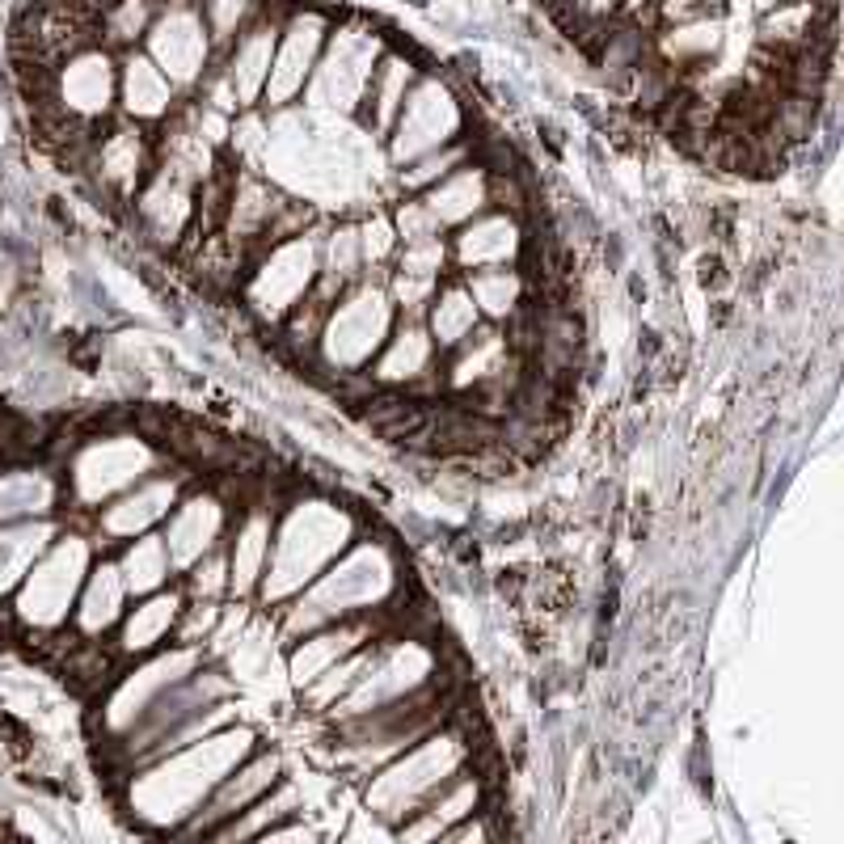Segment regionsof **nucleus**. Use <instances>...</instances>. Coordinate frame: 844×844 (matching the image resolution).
<instances>
[{
    "label": "nucleus",
    "instance_id": "f257e3e1",
    "mask_svg": "<svg viewBox=\"0 0 844 844\" xmlns=\"http://www.w3.org/2000/svg\"><path fill=\"white\" fill-rule=\"evenodd\" d=\"M351 541H355V520L342 507L321 503V498L292 503L275 528L271 562H266L258 596L266 604H283L300 596L338 553H347Z\"/></svg>",
    "mask_w": 844,
    "mask_h": 844
},
{
    "label": "nucleus",
    "instance_id": "f03ea898",
    "mask_svg": "<svg viewBox=\"0 0 844 844\" xmlns=\"http://www.w3.org/2000/svg\"><path fill=\"white\" fill-rule=\"evenodd\" d=\"M389 591H393V566L385 558V549L355 545L351 553H338V558L300 591L296 604L287 608V617H283V633L287 638H300V633L321 629V625L368 617L372 604L389 600Z\"/></svg>",
    "mask_w": 844,
    "mask_h": 844
},
{
    "label": "nucleus",
    "instance_id": "7ed1b4c3",
    "mask_svg": "<svg viewBox=\"0 0 844 844\" xmlns=\"http://www.w3.org/2000/svg\"><path fill=\"white\" fill-rule=\"evenodd\" d=\"M465 764H469L465 735L439 726V731L410 743L406 752H397L389 764H380L372 785H368V807H372L376 819H385L389 828H397L401 819L414 815L422 802H427L452 773L465 769Z\"/></svg>",
    "mask_w": 844,
    "mask_h": 844
},
{
    "label": "nucleus",
    "instance_id": "20e7f679",
    "mask_svg": "<svg viewBox=\"0 0 844 844\" xmlns=\"http://www.w3.org/2000/svg\"><path fill=\"white\" fill-rule=\"evenodd\" d=\"M393 300L385 287L359 283L338 296V304L325 317V330L317 342V359L325 372H363L380 355L385 338L393 334Z\"/></svg>",
    "mask_w": 844,
    "mask_h": 844
},
{
    "label": "nucleus",
    "instance_id": "39448f33",
    "mask_svg": "<svg viewBox=\"0 0 844 844\" xmlns=\"http://www.w3.org/2000/svg\"><path fill=\"white\" fill-rule=\"evenodd\" d=\"M321 271V241L317 237H287L258 254L254 275L245 283V300L262 321H283L296 304L313 292Z\"/></svg>",
    "mask_w": 844,
    "mask_h": 844
},
{
    "label": "nucleus",
    "instance_id": "423d86ee",
    "mask_svg": "<svg viewBox=\"0 0 844 844\" xmlns=\"http://www.w3.org/2000/svg\"><path fill=\"white\" fill-rule=\"evenodd\" d=\"M431 676H435V659H431V650L422 642H393L385 650L372 646V659H368V667H363L359 684L330 709V714L338 722L372 714V709L406 697V693H414V688H422V684H431Z\"/></svg>",
    "mask_w": 844,
    "mask_h": 844
},
{
    "label": "nucleus",
    "instance_id": "0eeeda50",
    "mask_svg": "<svg viewBox=\"0 0 844 844\" xmlns=\"http://www.w3.org/2000/svg\"><path fill=\"white\" fill-rule=\"evenodd\" d=\"M144 51L174 85H195L203 76L211 34L199 13V0H161L157 17L144 34Z\"/></svg>",
    "mask_w": 844,
    "mask_h": 844
},
{
    "label": "nucleus",
    "instance_id": "6e6552de",
    "mask_svg": "<svg viewBox=\"0 0 844 844\" xmlns=\"http://www.w3.org/2000/svg\"><path fill=\"white\" fill-rule=\"evenodd\" d=\"M456 131H460L456 98L448 93V85H439L435 76H427V81H418L410 89V98H406V106H401L397 123L389 131L393 136V161L406 165V161L422 157V152L444 148V144L456 140Z\"/></svg>",
    "mask_w": 844,
    "mask_h": 844
},
{
    "label": "nucleus",
    "instance_id": "1a4fd4ad",
    "mask_svg": "<svg viewBox=\"0 0 844 844\" xmlns=\"http://www.w3.org/2000/svg\"><path fill=\"white\" fill-rule=\"evenodd\" d=\"M283 773V760L275 752H249L237 769H228L220 781H216V790H211L203 802H199V811L190 815L186 823V832L190 836H211L220 828V823H228L233 815H241L249 802L262 798L271 785L279 781Z\"/></svg>",
    "mask_w": 844,
    "mask_h": 844
},
{
    "label": "nucleus",
    "instance_id": "9d476101",
    "mask_svg": "<svg viewBox=\"0 0 844 844\" xmlns=\"http://www.w3.org/2000/svg\"><path fill=\"white\" fill-rule=\"evenodd\" d=\"M435 338L427 334L422 317H406L393 325V334L380 347V359L372 368V385L380 389H406V393H427L435 385H444V376L435 372Z\"/></svg>",
    "mask_w": 844,
    "mask_h": 844
},
{
    "label": "nucleus",
    "instance_id": "9b49d317",
    "mask_svg": "<svg viewBox=\"0 0 844 844\" xmlns=\"http://www.w3.org/2000/svg\"><path fill=\"white\" fill-rule=\"evenodd\" d=\"M325 47V17L321 13H292V22L279 30V47L266 76L262 102L266 106H287L304 89V81L317 68V55Z\"/></svg>",
    "mask_w": 844,
    "mask_h": 844
},
{
    "label": "nucleus",
    "instance_id": "f8f14e48",
    "mask_svg": "<svg viewBox=\"0 0 844 844\" xmlns=\"http://www.w3.org/2000/svg\"><path fill=\"white\" fill-rule=\"evenodd\" d=\"M228 532V507L216 490H195L174 503L169 511V528H165V545L174 570H190L199 558H207L211 549L224 545Z\"/></svg>",
    "mask_w": 844,
    "mask_h": 844
},
{
    "label": "nucleus",
    "instance_id": "ddd939ff",
    "mask_svg": "<svg viewBox=\"0 0 844 844\" xmlns=\"http://www.w3.org/2000/svg\"><path fill=\"white\" fill-rule=\"evenodd\" d=\"M380 60V47L372 34H355V30H342L338 38H330V55L313 68L317 72V85H313V98L317 102H330L342 110H355L363 89H368V76L372 64Z\"/></svg>",
    "mask_w": 844,
    "mask_h": 844
},
{
    "label": "nucleus",
    "instance_id": "4468645a",
    "mask_svg": "<svg viewBox=\"0 0 844 844\" xmlns=\"http://www.w3.org/2000/svg\"><path fill=\"white\" fill-rule=\"evenodd\" d=\"M119 102H123V119L131 123H161L174 114L178 106V85L157 68L148 51L131 47L119 51Z\"/></svg>",
    "mask_w": 844,
    "mask_h": 844
},
{
    "label": "nucleus",
    "instance_id": "2eb2a0df",
    "mask_svg": "<svg viewBox=\"0 0 844 844\" xmlns=\"http://www.w3.org/2000/svg\"><path fill=\"white\" fill-rule=\"evenodd\" d=\"M524 249V228L507 211H482L469 224L456 228L452 237V262L460 271H482V266H515Z\"/></svg>",
    "mask_w": 844,
    "mask_h": 844
},
{
    "label": "nucleus",
    "instance_id": "dca6fc26",
    "mask_svg": "<svg viewBox=\"0 0 844 844\" xmlns=\"http://www.w3.org/2000/svg\"><path fill=\"white\" fill-rule=\"evenodd\" d=\"M372 638V621H334V625H321V629H309L300 633L292 655H287V671H292V684L296 688H309L317 676H325L338 659L355 655L359 646H368Z\"/></svg>",
    "mask_w": 844,
    "mask_h": 844
},
{
    "label": "nucleus",
    "instance_id": "f3484780",
    "mask_svg": "<svg viewBox=\"0 0 844 844\" xmlns=\"http://www.w3.org/2000/svg\"><path fill=\"white\" fill-rule=\"evenodd\" d=\"M477 807H482V781H477V773H469V764H465V769L452 773L414 815L401 819L393 832L401 840H439V836L452 828V823L473 815Z\"/></svg>",
    "mask_w": 844,
    "mask_h": 844
},
{
    "label": "nucleus",
    "instance_id": "a211bd4d",
    "mask_svg": "<svg viewBox=\"0 0 844 844\" xmlns=\"http://www.w3.org/2000/svg\"><path fill=\"white\" fill-rule=\"evenodd\" d=\"M279 30L283 22H275L271 9H258L254 22L237 34V47L228 55V85L237 93V106H254L262 98L275 47H279Z\"/></svg>",
    "mask_w": 844,
    "mask_h": 844
},
{
    "label": "nucleus",
    "instance_id": "6ab92c4d",
    "mask_svg": "<svg viewBox=\"0 0 844 844\" xmlns=\"http://www.w3.org/2000/svg\"><path fill=\"white\" fill-rule=\"evenodd\" d=\"M271 541H275V515L271 507H249L245 520L233 528V541H228V591L233 596H254L262 587L266 562H271Z\"/></svg>",
    "mask_w": 844,
    "mask_h": 844
},
{
    "label": "nucleus",
    "instance_id": "aec40b11",
    "mask_svg": "<svg viewBox=\"0 0 844 844\" xmlns=\"http://www.w3.org/2000/svg\"><path fill=\"white\" fill-rule=\"evenodd\" d=\"M418 199L427 203V211L448 233V228H460V224H469L473 216L490 211V169H486V161H465L460 169H452L444 182L422 190Z\"/></svg>",
    "mask_w": 844,
    "mask_h": 844
},
{
    "label": "nucleus",
    "instance_id": "412c9836",
    "mask_svg": "<svg viewBox=\"0 0 844 844\" xmlns=\"http://www.w3.org/2000/svg\"><path fill=\"white\" fill-rule=\"evenodd\" d=\"M511 347H507V330L494 321H482L477 330L460 342V347L448 351V376L444 385L452 393H469L477 385H490V380L507 368Z\"/></svg>",
    "mask_w": 844,
    "mask_h": 844
},
{
    "label": "nucleus",
    "instance_id": "4be33fe9",
    "mask_svg": "<svg viewBox=\"0 0 844 844\" xmlns=\"http://www.w3.org/2000/svg\"><path fill=\"white\" fill-rule=\"evenodd\" d=\"M410 89H414V64L401 60V55H385L380 68H372L368 89H363V98L355 106L363 127L376 131V136H389L401 106H406V98H410Z\"/></svg>",
    "mask_w": 844,
    "mask_h": 844
},
{
    "label": "nucleus",
    "instance_id": "5701e85b",
    "mask_svg": "<svg viewBox=\"0 0 844 844\" xmlns=\"http://www.w3.org/2000/svg\"><path fill=\"white\" fill-rule=\"evenodd\" d=\"M81 566H85V545L76 541V536H68V545L55 549L51 558H47V566L30 579L26 600L34 596V600H38V608H43V612L34 617V625H38V629H47V625H55V621L64 617V608L72 604V591L81 587V574H76Z\"/></svg>",
    "mask_w": 844,
    "mask_h": 844
},
{
    "label": "nucleus",
    "instance_id": "b1692460",
    "mask_svg": "<svg viewBox=\"0 0 844 844\" xmlns=\"http://www.w3.org/2000/svg\"><path fill=\"white\" fill-rule=\"evenodd\" d=\"M422 325H427V334L435 338V351L448 355L452 347H460L477 325H482V313H477V304L469 296L465 279H448L435 287V296L427 304V313H422Z\"/></svg>",
    "mask_w": 844,
    "mask_h": 844
},
{
    "label": "nucleus",
    "instance_id": "393cba45",
    "mask_svg": "<svg viewBox=\"0 0 844 844\" xmlns=\"http://www.w3.org/2000/svg\"><path fill=\"white\" fill-rule=\"evenodd\" d=\"M182 617V596L178 591H152L144 596V604L123 617V633H119V655H152L169 633L178 629Z\"/></svg>",
    "mask_w": 844,
    "mask_h": 844
},
{
    "label": "nucleus",
    "instance_id": "a878e982",
    "mask_svg": "<svg viewBox=\"0 0 844 844\" xmlns=\"http://www.w3.org/2000/svg\"><path fill=\"white\" fill-rule=\"evenodd\" d=\"M178 498H182L178 482H169V477H152V482H144L136 494H127L123 503H114L106 511L102 528L110 536H144L152 524L169 520V511H174Z\"/></svg>",
    "mask_w": 844,
    "mask_h": 844
},
{
    "label": "nucleus",
    "instance_id": "bb28decb",
    "mask_svg": "<svg viewBox=\"0 0 844 844\" xmlns=\"http://www.w3.org/2000/svg\"><path fill=\"white\" fill-rule=\"evenodd\" d=\"M465 287H469L482 321H494V325L511 321L520 313V304L528 300V279L515 271V266H482V271H469Z\"/></svg>",
    "mask_w": 844,
    "mask_h": 844
},
{
    "label": "nucleus",
    "instance_id": "cd10ccee",
    "mask_svg": "<svg viewBox=\"0 0 844 844\" xmlns=\"http://www.w3.org/2000/svg\"><path fill=\"white\" fill-rule=\"evenodd\" d=\"M659 38L650 43V51L659 55L667 68H693V64H709V55L722 47V17H701V22H684V26H663L655 30Z\"/></svg>",
    "mask_w": 844,
    "mask_h": 844
},
{
    "label": "nucleus",
    "instance_id": "c85d7f7f",
    "mask_svg": "<svg viewBox=\"0 0 844 844\" xmlns=\"http://www.w3.org/2000/svg\"><path fill=\"white\" fill-rule=\"evenodd\" d=\"M123 600H127V583H123V570L114 562H102L93 570V579L85 587V600L81 612H76V629L81 633H106L123 621Z\"/></svg>",
    "mask_w": 844,
    "mask_h": 844
},
{
    "label": "nucleus",
    "instance_id": "c756f323",
    "mask_svg": "<svg viewBox=\"0 0 844 844\" xmlns=\"http://www.w3.org/2000/svg\"><path fill=\"white\" fill-rule=\"evenodd\" d=\"M123 583L131 596H152V591H161L169 583V574H174V558H169V545L165 536L157 532H144L136 536L127 549H123Z\"/></svg>",
    "mask_w": 844,
    "mask_h": 844
},
{
    "label": "nucleus",
    "instance_id": "7c9ffc66",
    "mask_svg": "<svg viewBox=\"0 0 844 844\" xmlns=\"http://www.w3.org/2000/svg\"><path fill=\"white\" fill-rule=\"evenodd\" d=\"M287 815H296V790L287 781H275L271 790L249 802L241 815L220 823V828L211 832V840H262V832L275 828V823L287 819Z\"/></svg>",
    "mask_w": 844,
    "mask_h": 844
},
{
    "label": "nucleus",
    "instance_id": "2f4dec72",
    "mask_svg": "<svg viewBox=\"0 0 844 844\" xmlns=\"http://www.w3.org/2000/svg\"><path fill=\"white\" fill-rule=\"evenodd\" d=\"M465 161H473V148L465 140H452L444 148L422 152V157L401 165V190H406V195H422V190H431L435 182H444L452 169H460Z\"/></svg>",
    "mask_w": 844,
    "mask_h": 844
},
{
    "label": "nucleus",
    "instance_id": "473e14b6",
    "mask_svg": "<svg viewBox=\"0 0 844 844\" xmlns=\"http://www.w3.org/2000/svg\"><path fill=\"white\" fill-rule=\"evenodd\" d=\"M321 275L338 283H355L363 275V249H359V224H338L330 237L321 241Z\"/></svg>",
    "mask_w": 844,
    "mask_h": 844
},
{
    "label": "nucleus",
    "instance_id": "72a5a7b5",
    "mask_svg": "<svg viewBox=\"0 0 844 844\" xmlns=\"http://www.w3.org/2000/svg\"><path fill=\"white\" fill-rule=\"evenodd\" d=\"M199 13L207 22L211 47H233L237 34L258 17V0H199Z\"/></svg>",
    "mask_w": 844,
    "mask_h": 844
},
{
    "label": "nucleus",
    "instance_id": "f704fd0d",
    "mask_svg": "<svg viewBox=\"0 0 844 844\" xmlns=\"http://www.w3.org/2000/svg\"><path fill=\"white\" fill-rule=\"evenodd\" d=\"M448 266V245L444 237L418 241V245H397V266L393 271L401 275H418V279H439Z\"/></svg>",
    "mask_w": 844,
    "mask_h": 844
},
{
    "label": "nucleus",
    "instance_id": "c9c22d12",
    "mask_svg": "<svg viewBox=\"0 0 844 844\" xmlns=\"http://www.w3.org/2000/svg\"><path fill=\"white\" fill-rule=\"evenodd\" d=\"M393 233H397V245H418V241H431V237H444V228H439V220L427 211V203H422L418 195L406 199L397 211H393Z\"/></svg>",
    "mask_w": 844,
    "mask_h": 844
},
{
    "label": "nucleus",
    "instance_id": "e433bc0d",
    "mask_svg": "<svg viewBox=\"0 0 844 844\" xmlns=\"http://www.w3.org/2000/svg\"><path fill=\"white\" fill-rule=\"evenodd\" d=\"M186 587H190V596H195V600H220L224 596V591H228V553H224V545L211 549L207 558H199L195 566L186 570Z\"/></svg>",
    "mask_w": 844,
    "mask_h": 844
},
{
    "label": "nucleus",
    "instance_id": "4c0bfd02",
    "mask_svg": "<svg viewBox=\"0 0 844 844\" xmlns=\"http://www.w3.org/2000/svg\"><path fill=\"white\" fill-rule=\"evenodd\" d=\"M359 249H363V271L385 266L397 254V233L389 216H372L368 224H359Z\"/></svg>",
    "mask_w": 844,
    "mask_h": 844
},
{
    "label": "nucleus",
    "instance_id": "58836bf2",
    "mask_svg": "<svg viewBox=\"0 0 844 844\" xmlns=\"http://www.w3.org/2000/svg\"><path fill=\"white\" fill-rule=\"evenodd\" d=\"M655 9H659V30H663V26L701 22V17H722V0H655Z\"/></svg>",
    "mask_w": 844,
    "mask_h": 844
},
{
    "label": "nucleus",
    "instance_id": "ea45409f",
    "mask_svg": "<svg viewBox=\"0 0 844 844\" xmlns=\"http://www.w3.org/2000/svg\"><path fill=\"white\" fill-rule=\"evenodd\" d=\"M494 823H490V815L486 811H473V815H465L460 823H452V828L439 836L444 844H473V840H494Z\"/></svg>",
    "mask_w": 844,
    "mask_h": 844
},
{
    "label": "nucleus",
    "instance_id": "a19ab883",
    "mask_svg": "<svg viewBox=\"0 0 844 844\" xmlns=\"http://www.w3.org/2000/svg\"><path fill=\"white\" fill-rule=\"evenodd\" d=\"M313 836H317V832L309 828V823H292V815L279 819L275 828H266V832H262V840H266V844H279V840H313Z\"/></svg>",
    "mask_w": 844,
    "mask_h": 844
},
{
    "label": "nucleus",
    "instance_id": "79ce46f5",
    "mask_svg": "<svg viewBox=\"0 0 844 844\" xmlns=\"http://www.w3.org/2000/svg\"><path fill=\"white\" fill-rule=\"evenodd\" d=\"M726 279H731V275H726L722 254H705V258H701V287H705V292H718Z\"/></svg>",
    "mask_w": 844,
    "mask_h": 844
},
{
    "label": "nucleus",
    "instance_id": "37998d69",
    "mask_svg": "<svg viewBox=\"0 0 844 844\" xmlns=\"http://www.w3.org/2000/svg\"><path fill=\"white\" fill-rule=\"evenodd\" d=\"M570 5L579 9L583 17H617L621 0H570Z\"/></svg>",
    "mask_w": 844,
    "mask_h": 844
}]
</instances>
